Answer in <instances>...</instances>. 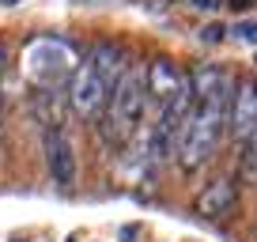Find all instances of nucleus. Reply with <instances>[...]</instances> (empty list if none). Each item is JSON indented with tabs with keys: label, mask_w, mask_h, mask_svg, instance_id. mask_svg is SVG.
<instances>
[{
	"label": "nucleus",
	"mask_w": 257,
	"mask_h": 242,
	"mask_svg": "<svg viewBox=\"0 0 257 242\" xmlns=\"http://www.w3.org/2000/svg\"><path fill=\"white\" fill-rule=\"evenodd\" d=\"M193 83V113L182 129L178 140V163L182 170H197L201 163L212 159L219 137L227 129V117H231V76L216 65H201L189 76Z\"/></svg>",
	"instance_id": "f257e3e1"
},
{
	"label": "nucleus",
	"mask_w": 257,
	"mask_h": 242,
	"mask_svg": "<svg viewBox=\"0 0 257 242\" xmlns=\"http://www.w3.org/2000/svg\"><path fill=\"white\" fill-rule=\"evenodd\" d=\"M121 72H125V49L113 46V42H98L87 53L80 68L72 72V87H68V102L80 117L95 121L106 110L113 87H117Z\"/></svg>",
	"instance_id": "f03ea898"
},
{
	"label": "nucleus",
	"mask_w": 257,
	"mask_h": 242,
	"mask_svg": "<svg viewBox=\"0 0 257 242\" xmlns=\"http://www.w3.org/2000/svg\"><path fill=\"white\" fill-rule=\"evenodd\" d=\"M144 106H148V72L140 65H125L110 102H106V121H102L106 140L110 144H128L137 137L140 121H144Z\"/></svg>",
	"instance_id": "7ed1b4c3"
},
{
	"label": "nucleus",
	"mask_w": 257,
	"mask_h": 242,
	"mask_svg": "<svg viewBox=\"0 0 257 242\" xmlns=\"http://www.w3.org/2000/svg\"><path fill=\"white\" fill-rule=\"evenodd\" d=\"M76 68H80L76 49H72V42H64V38H34L31 46L23 49V72L31 76L38 87H57V83H64Z\"/></svg>",
	"instance_id": "20e7f679"
},
{
	"label": "nucleus",
	"mask_w": 257,
	"mask_h": 242,
	"mask_svg": "<svg viewBox=\"0 0 257 242\" xmlns=\"http://www.w3.org/2000/svg\"><path fill=\"white\" fill-rule=\"evenodd\" d=\"M46 163H49V174H53V182L61 189L76 186V148L57 121L46 125Z\"/></svg>",
	"instance_id": "39448f33"
},
{
	"label": "nucleus",
	"mask_w": 257,
	"mask_h": 242,
	"mask_svg": "<svg viewBox=\"0 0 257 242\" xmlns=\"http://www.w3.org/2000/svg\"><path fill=\"white\" fill-rule=\"evenodd\" d=\"M185 83H189V76H185L174 61H167V57H159V61L148 65V95H152V102L159 106V110L182 95Z\"/></svg>",
	"instance_id": "423d86ee"
},
{
	"label": "nucleus",
	"mask_w": 257,
	"mask_h": 242,
	"mask_svg": "<svg viewBox=\"0 0 257 242\" xmlns=\"http://www.w3.org/2000/svg\"><path fill=\"white\" fill-rule=\"evenodd\" d=\"M227 125H231V133L238 140H249L257 133V80L253 76L238 83V95L231 98V117H227Z\"/></svg>",
	"instance_id": "0eeeda50"
},
{
	"label": "nucleus",
	"mask_w": 257,
	"mask_h": 242,
	"mask_svg": "<svg viewBox=\"0 0 257 242\" xmlns=\"http://www.w3.org/2000/svg\"><path fill=\"white\" fill-rule=\"evenodd\" d=\"M234 201H238V189H234V182L219 178V182H212V186L201 189V197H197V212H201L204 219H223L227 212L234 208Z\"/></svg>",
	"instance_id": "6e6552de"
},
{
	"label": "nucleus",
	"mask_w": 257,
	"mask_h": 242,
	"mask_svg": "<svg viewBox=\"0 0 257 242\" xmlns=\"http://www.w3.org/2000/svg\"><path fill=\"white\" fill-rule=\"evenodd\" d=\"M242 178L257 182V133L246 140V155H242Z\"/></svg>",
	"instance_id": "1a4fd4ad"
},
{
	"label": "nucleus",
	"mask_w": 257,
	"mask_h": 242,
	"mask_svg": "<svg viewBox=\"0 0 257 242\" xmlns=\"http://www.w3.org/2000/svg\"><path fill=\"white\" fill-rule=\"evenodd\" d=\"M234 38H242V42H249V46H257V19H246V23H234Z\"/></svg>",
	"instance_id": "9d476101"
},
{
	"label": "nucleus",
	"mask_w": 257,
	"mask_h": 242,
	"mask_svg": "<svg viewBox=\"0 0 257 242\" xmlns=\"http://www.w3.org/2000/svg\"><path fill=\"white\" fill-rule=\"evenodd\" d=\"M223 27H219V23H212V27H204V31H201V42H208V46H216V42H223Z\"/></svg>",
	"instance_id": "9b49d317"
},
{
	"label": "nucleus",
	"mask_w": 257,
	"mask_h": 242,
	"mask_svg": "<svg viewBox=\"0 0 257 242\" xmlns=\"http://www.w3.org/2000/svg\"><path fill=\"white\" fill-rule=\"evenodd\" d=\"M223 0H189V8H197V12H216Z\"/></svg>",
	"instance_id": "f8f14e48"
},
{
	"label": "nucleus",
	"mask_w": 257,
	"mask_h": 242,
	"mask_svg": "<svg viewBox=\"0 0 257 242\" xmlns=\"http://www.w3.org/2000/svg\"><path fill=\"white\" fill-rule=\"evenodd\" d=\"M231 8L234 12H249V8H257V0H231Z\"/></svg>",
	"instance_id": "ddd939ff"
},
{
	"label": "nucleus",
	"mask_w": 257,
	"mask_h": 242,
	"mask_svg": "<svg viewBox=\"0 0 257 242\" xmlns=\"http://www.w3.org/2000/svg\"><path fill=\"white\" fill-rule=\"evenodd\" d=\"M4 65H8V49H4V42H0V72H4Z\"/></svg>",
	"instance_id": "4468645a"
},
{
	"label": "nucleus",
	"mask_w": 257,
	"mask_h": 242,
	"mask_svg": "<svg viewBox=\"0 0 257 242\" xmlns=\"http://www.w3.org/2000/svg\"><path fill=\"white\" fill-rule=\"evenodd\" d=\"M167 4H170V0H155V8H167Z\"/></svg>",
	"instance_id": "2eb2a0df"
},
{
	"label": "nucleus",
	"mask_w": 257,
	"mask_h": 242,
	"mask_svg": "<svg viewBox=\"0 0 257 242\" xmlns=\"http://www.w3.org/2000/svg\"><path fill=\"white\" fill-rule=\"evenodd\" d=\"M0 4H8V8H12V4H19V0H0Z\"/></svg>",
	"instance_id": "dca6fc26"
},
{
	"label": "nucleus",
	"mask_w": 257,
	"mask_h": 242,
	"mask_svg": "<svg viewBox=\"0 0 257 242\" xmlns=\"http://www.w3.org/2000/svg\"><path fill=\"white\" fill-rule=\"evenodd\" d=\"M0 106H4V95H0Z\"/></svg>",
	"instance_id": "f3484780"
}]
</instances>
